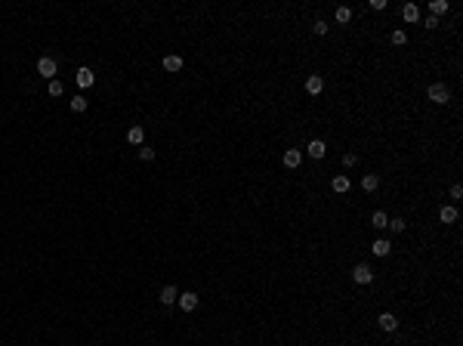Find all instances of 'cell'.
Here are the masks:
<instances>
[{
    "mask_svg": "<svg viewBox=\"0 0 463 346\" xmlns=\"http://www.w3.org/2000/svg\"><path fill=\"white\" fill-rule=\"evenodd\" d=\"M306 155L315 158V161H321L324 155H328V145H324V139H312V142L306 145Z\"/></svg>",
    "mask_w": 463,
    "mask_h": 346,
    "instance_id": "8",
    "label": "cell"
},
{
    "mask_svg": "<svg viewBox=\"0 0 463 346\" xmlns=\"http://www.w3.org/2000/svg\"><path fill=\"white\" fill-rule=\"evenodd\" d=\"M176 303H179L182 312H195V309H198V294H195V291H185V294H179Z\"/></svg>",
    "mask_w": 463,
    "mask_h": 346,
    "instance_id": "5",
    "label": "cell"
},
{
    "mask_svg": "<svg viewBox=\"0 0 463 346\" xmlns=\"http://www.w3.org/2000/svg\"><path fill=\"white\" fill-rule=\"evenodd\" d=\"M139 158L142 161H155V148L152 145H139Z\"/></svg>",
    "mask_w": 463,
    "mask_h": 346,
    "instance_id": "25",
    "label": "cell"
},
{
    "mask_svg": "<svg viewBox=\"0 0 463 346\" xmlns=\"http://www.w3.org/2000/svg\"><path fill=\"white\" fill-rule=\"evenodd\" d=\"M299 164H303V152H299V148H287L284 152V167L287 170H299Z\"/></svg>",
    "mask_w": 463,
    "mask_h": 346,
    "instance_id": "6",
    "label": "cell"
},
{
    "mask_svg": "<svg viewBox=\"0 0 463 346\" xmlns=\"http://www.w3.org/2000/svg\"><path fill=\"white\" fill-rule=\"evenodd\" d=\"M451 198L460 201V198H463V186H457V182H454V186H451Z\"/></svg>",
    "mask_w": 463,
    "mask_h": 346,
    "instance_id": "29",
    "label": "cell"
},
{
    "mask_svg": "<svg viewBox=\"0 0 463 346\" xmlns=\"http://www.w3.org/2000/svg\"><path fill=\"white\" fill-rule=\"evenodd\" d=\"M370 226H374V229H386L389 226V216L383 210H374V213H370Z\"/></svg>",
    "mask_w": 463,
    "mask_h": 346,
    "instance_id": "18",
    "label": "cell"
},
{
    "mask_svg": "<svg viewBox=\"0 0 463 346\" xmlns=\"http://www.w3.org/2000/svg\"><path fill=\"white\" fill-rule=\"evenodd\" d=\"M142 139H145V130L139 124H133L130 130H127V142H133V145H142Z\"/></svg>",
    "mask_w": 463,
    "mask_h": 346,
    "instance_id": "15",
    "label": "cell"
},
{
    "mask_svg": "<svg viewBox=\"0 0 463 346\" xmlns=\"http://www.w3.org/2000/svg\"><path fill=\"white\" fill-rule=\"evenodd\" d=\"M377 325H380V331H386V334H396V331H398V318H396V312H380Z\"/></svg>",
    "mask_w": 463,
    "mask_h": 346,
    "instance_id": "4",
    "label": "cell"
},
{
    "mask_svg": "<svg viewBox=\"0 0 463 346\" xmlns=\"http://www.w3.org/2000/svg\"><path fill=\"white\" fill-rule=\"evenodd\" d=\"M352 281L355 284H370L374 281V269H370L367 263H355L352 266Z\"/></svg>",
    "mask_w": 463,
    "mask_h": 346,
    "instance_id": "2",
    "label": "cell"
},
{
    "mask_svg": "<svg viewBox=\"0 0 463 346\" xmlns=\"http://www.w3.org/2000/svg\"><path fill=\"white\" fill-rule=\"evenodd\" d=\"M401 19L404 22H420V6L417 3H404L401 6Z\"/></svg>",
    "mask_w": 463,
    "mask_h": 346,
    "instance_id": "14",
    "label": "cell"
},
{
    "mask_svg": "<svg viewBox=\"0 0 463 346\" xmlns=\"http://www.w3.org/2000/svg\"><path fill=\"white\" fill-rule=\"evenodd\" d=\"M164 68L173 74V71H182V56H176V53H170V56H164Z\"/></svg>",
    "mask_w": 463,
    "mask_h": 346,
    "instance_id": "16",
    "label": "cell"
},
{
    "mask_svg": "<svg viewBox=\"0 0 463 346\" xmlns=\"http://www.w3.org/2000/svg\"><path fill=\"white\" fill-rule=\"evenodd\" d=\"M389 40H392V43H396V47H404V43H408V34H404L401 28H396V31H392V34H389Z\"/></svg>",
    "mask_w": 463,
    "mask_h": 346,
    "instance_id": "22",
    "label": "cell"
},
{
    "mask_svg": "<svg viewBox=\"0 0 463 346\" xmlns=\"http://www.w3.org/2000/svg\"><path fill=\"white\" fill-rule=\"evenodd\" d=\"M56 71H59V65H56V59H50V56H40L37 59V74L46 77V80H56Z\"/></svg>",
    "mask_w": 463,
    "mask_h": 346,
    "instance_id": "3",
    "label": "cell"
},
{
    "mask_svg": "<svg viewBox=\"0 0 463 346\" xmlns=\"http://www.w3.org/2000/svg\"><path fill=\"white\" fill-rule=\"evenodd\" d=\"M62 93H65V84H62V80H59V77L50 80V96H62Z\"/></svg>",
    "mask_w": 463,
    "mask_h": 346,
    "instance_id": "24",
    "label": "cell"
},
{
    "mask_svg": "<svg viewBox=\"0 0 463 346\" xmlns=\"http://www.w3.org/2000/svg\"><path fill=\"white\" fill-rule=\"evenodd\" d=\"M74 80H77V87H80V90H87V87L96 84V77H93L90 68H77V77H74Z\"/></svg>",
    "mask_w": 463,
    "mask_h": 346,
    "instance_id": "11",
    "label": "cell"
},
{
    "mask_svg": "<svg viewBox=\"0 0 463 346\" xmlns=\"http://www.w3.org/2000/svg\"><path fill=\"white\" fill-rule=\"evenodd\" d=\"M321 90H324V77L321 74H309L306 77V93L309 96H321Z\"/></svg>",
    "mask_w": 463,
    "mask_h": 346,
    "instance_id": "7",
    "label": "cell"
},
{
    "mask_svg": "<svg viewBox=\"0 0 463 346\" xmlns=\"http://www.w3.org/2000/svg\"><path fill=\"white\" fill-rule=\"evenodd\" d=\"M445 13H448V0H432V3H430V16L438 19V16H445Z\"/></svg>",
    "mask_w": 463,
    "mask_h": 346,
    "instance_id": "19",
    "label": "cell"
},
{
    "mask_svg": "<svg viewBox=\"0 0 463 346\" xmlns=\"http://www.w3.org/2000/svg\"><path fill=\"white\" fill-rule=\"evenodd\" d=\"M355 164H358V155L355 152H346L343 155V167H355Z\"/></svg>",
    "mask_w": 463,
    "mask_h": 346,
    "instance_id": "27",
    "label": "cell"
},
{
    "mask_svg": "<svg viewBox=\"0 0 463 346\" xmlns=\"http://www.w3.org/2000/svg\"><path fill=\"white\" fill-rule=\"evenodd\" d=\"M158 300H161L164 306H173V303L179 300V291H176L173 284H164V287H161V294H158Z\"/></svg>",
    "mask_w": 463,
    "mask_h": 346,
    "instance_id": "9",
    "label": "cell"
},
{
    "mask_svg": "<svg viewBox=\"0 0 463 346\" xmlns=\"http://www.w3.org/2000/svg\"><path fill=\"white\" fill-rule=\"evenodd\" d=\"M370 9H377V13H380V9H386V0H370Z\"/></svg>",
    "mask_w": 463,
    "mask_h": 346,
    "instance_id": "30",
    "label": "cell"
},
{
    "mask_svg": "<svg viewBox=\"0 0 463 346\" xmlns=\"http://www.w3.org/2000/svg\"><path fill=\"white\" fill-rule=\"evenodd\" d=\"M423 28H430V31L438 28V19H435V16H426V19H423Z\"/></svg>",
    "mask_w": 463,
    "mask_h": 346,
    "instance_id": "28",
    "label": "cell"
},
{
    "mask_svg": "<svg viewBox=\"0 0 463 346\" xmlns=\"http://www.w3.org/2000/svg\"><path fill=\"white\" fill-rule=\"evenodd\" d=\"M68 105H71V111H74V114H80V111H87L90 102H87V96H74L71 102H68Z\"/></svg>",
    "mask_w": 463,
    "mask_h": 346,
    "instance_id": "20",
    "label": "cell"
},
{
    "mask_svg": "<svg viewBox=\"0 0 463 346\" xmlns=\"http://www.w3.org/2000/svg\"><path fill=\"white\" fill-rule=\"evenodd\" d=\"M232 346H238V343H232Z\"/></svg>",
    "mask_w": 463,
    "mask_h": 346,
    "instance_id": "31",
    "label": "cell"
},
{
    "mask_svg": "<svg viewBox=\"0 0 463 346\" xmlns=\"http://www.w3.org/2000/svg\"><path fill=\"white\" fill-rule=\"evenodd\" d=\"M331 189L337 192V195H346V192L352 189V179H349V176H343V173H340V176H333V182H331Z\"/></svg>",
    "mask_w": 463,
    "mask_h": 346,
    "instance_id": "12",
    "label": "cell"
},
{
    "mask_svg": "<svg viewBox=\"0 0 463 346\" xmlns=\"http://www.w3.org/2000/svg\"><path fill=\"white\" fill-rule=\"evenodd\" d=\"M404 226H408V223H404L401 216H392V220H389V226H386V229H389L392 235H398V232H404Z\"/></svg>",
    "mask_w": 463,
    "mask_h": 346,
    "instance_id": "21",
    "label": "cell"
},
{
    "mask_svg": "<svg viewBox=\"0 0 463 346\" xmlns=\"http://www.w3.org/2000/svg\"><path fill=\"white\" fill-rule=\"evenodd\" d=\"M426 99L435 102V105H448V102H451V90L445 84H432L430 90H426Z\"/></svg>",
    "mask_w": 463,
    "mask_h": 346,
    "instance_id": "1",
    "label": "cell"
},
{
    "mask_svg": "<svg viewBox=\"0 0 463 346\" xmlns=\"http://www.w3.org/2000/svg\"><path fill=\"white\" fill-rule=\"evenodd\" d=\"M362 189L364 192H377L380 189V176H377V173H364V176H362Z\"/></svg>",
    "mask_w": 463,
    "mask_h": 346,
    "instance_id": "17",
    "label": "cell"
},
{
    "mask_svg": "<svg viewBox=\"0 0 463 346\" xmlns=\"http://www.w3.org/2000/svg\"><path fill=\"white\" fill-rule=\"evenodd\" d=\"M328 28H331V25H328V22H324V19H318L315 25H312V31H315L318 37H324V34H328Z\"/></svg>",
    "mask_w": 463,
    "mask_h": 346,
    "instance_id": "26",
    "label": "cell"
},
{
    "mask_svg": "<svg viewBox=\"0 0 463 346\" xmlns=\"http://www.w3.org/2000/svg\"><path fill=\"white\" fill-rule=\"evenodd\" d=\"M370 250H374V257H389V253H392V244H389L386 238H377L374 244H370Z\"/></svg>",
    "mask_w": 463,
    "mask_h": 346,
    "instance_id": "13",
    "label": "cell"
},
{
    "mask_svg": "<svg viewBox=\"0 0 463 346\" xmlns=\"http://www.w3.org/2000/svg\"><path fill=\"white\" fill-rule=\"evenodd\" d=\"M457 207L454 204H442V210H438V220H442L445 226H451V223H457Z\"/></svg>",
    "mask_w": 463,
    "mask_h": 346,
    "instance_id": "10",
    "label": "cell"
},
{
    "mask_svg": "<svg viewBox=\"0 0 463 346\" xmlns=\"http://www.w3.org/2000/svg\"><path fill=\"white\" fill-rule=\"evenodd\" d=\"M349 19H352V9L349 6H337V22H340V25H346Z\"/></svg>",
    "mask_w": 463,
    "mask_h": 346,
    "instance_id": "23",
    "label": "cell"
}]
</instances>
